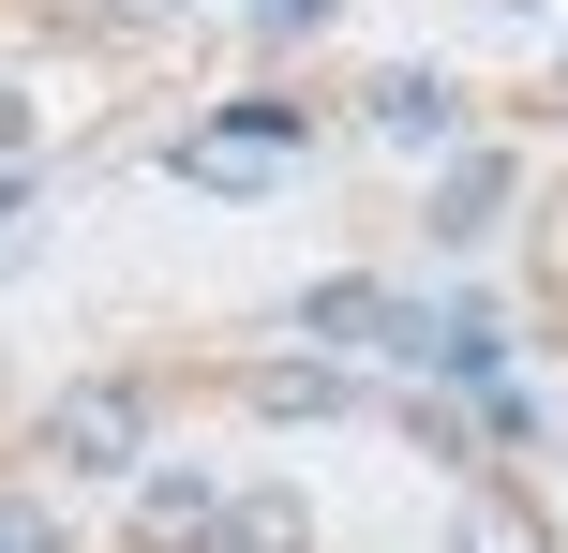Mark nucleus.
<instances>
[{
	"label": "nucleus",
	"mask_w": 568,
	"mask_h": 553,
	"mask_svg": "<svg viewBox=\"0 0 568 553\" xmlns=\"http://www.w3.org/2000/svg\"><path fill=\"white\" fill-rule=\"evenodd\" d=\"M0 150H30V105H16V90H0Z\"/></svg>",
	"instance_id": "obj_11"
},
{
	"label": "nucleus",
	"mask_w": 568,
	"mask_h": 553,
	"mask_svg": "<svg viewBox=\"0 0 568 553\" xmlns=\"http://www.w3.org/2000/svg\"><path fill=\"white\" fill-rule=\"evenodd\" d=\"M0 209H16V165H0Z\"/></svg>",
	"instance_id": "obj_13"
},
{
	"label": "nucleus",
	"mask_w": 568,
	"mask_h": 553,
	"mask_svg": "<svg viewBox=\"0 0 568 553\" xmlns=\"http://www.w3.org/2000/svg\"><path fill=\"white\" fill-rule=\"evenodd\" d=\"M494 209H509V150H464L434 195V239H494Z\"/></svg>",
	"instance_id": "obj_4"
},
{
	"label": "nucleus",
	"mask_w": 568,
	"mask_h": 553,
	"mask_svg": "<svg viewBox=\"0 0 568 553\" xmlns=\"http://www.w3.org/2000/svg\"><path fill=\"white\" fill-rule=\"evenodd\" d=\"M120 16H165V0H120Z\"/></svg>",
	"instance_id": "obj_12"
},
{
	"label": "nucleus",
	"mask_w": 568,
	"mask_h": 553,
	"mask_svg": "<svg viewBox=\"0 0 568 553\" xmlns=\"http://www.w3.org/2000/svg\"><path fill=\"white\" fill-rule=\"evenodd\" d=\"M374 329H404V315H389V285H359V269L300 299V345H374Z\"/></svg>",
	"instance_id": "obj_5"
},
{
	"label": "nucleus",
	"mask_w": 568,
	"mask_h": 553,
	"mask_svg": "<svg viewBox=\"0 0 568 553\" xmlns=\"http://www.w3.org/2000/svg\"><path fill=\"white\" fill-rule=\"evenodd\" d=\"M135 449H150V389L135 375H90V389L45 404V464L60 479H135Z\"/></svg>",
	"instance_id": "obj_1"
},
{
	"label": "nucleus",
	"mask_w": 568,
	"mask_h": 553,
	"mask_svg": "<svg viewBox=\"0 0 568 553\" xmlns=\"http://www.w3.org/2000/svg\"><path fill=\"white\" fill-rule=\"evenodd\" d=\"M255 404H270V419H344L359 389H344L329 359H300V375H255Z\"/></svg>",
	"instance_id": "obj_8"
},
{
	"label": "nucleus",
	"mask_w": 568,
	"mask_h": 553,
	"mask_svg": "<svg viewBox=\"0 0 568 553\" xmlns=\"http://www.w3.org/2000/svg\"><path fill=\"white\" fill-rule=\"evenodd\" d=\"M344 0H255V30H329Z\"/></svg>",
	"instance_id": "obj_10"
},
{
	"label": "nucleus",
	"mask_w": 568,
	"mask_h": 553,
	"mask_svg": "<svg viewBox=\"0 0 568 553\" xmlns=\"http://www.w3.org/2000/svg\"><path fill=\"white\" fill-rule=\"evenodd\" d=\"M449 120H464V90L434 75V60H404V75H374V135H389V150H449Z\"/></svg>",
	"instance_id": "obj_2"
},
{
	"label": "nucleus",
	"mask_w": 568,
	"mask_h": 553,
	"mask_svg": "<svg viewBox=\"0 0 568 553\" xmlns=\"http://www.w3.org/2000/svg\"><path fill=\"white\" fill-rule=\"evenodd\" d=\"M210 539H225V553H314V509H300V494L270 479V494H240V509H225Z\"/></svg>",
	"instance_id": "obj_6"
},
{
	"label": "nucleus",
	"mask_w": 568,
	"mask_h": 553,
	"mask_svg": "<svg viewBox=\"0 0 568 553\" xmlns=\"http://www.w3.org/2000/svg\"><path fill=\"white\" fill-rule=\"evenodd\" d=\"M210 524H225V494H210L195 464H165V479H135V539H165V553H180V539H210Z\"/></svg>",
	"instance_id": "obj_3"
},
{
	"label": "nucleus",
	"mask_w": 568,
	"mask_h": 553,
	"mask_svg": "<svg viewBox=\"0 0 568 553\" xmlns=\"http://www.w3.org/2000/svg\"><path fill=\"white\" fill-rule=\"evenodd\" d=\"M0 553H60V509L45 494H0Z\"/></svg>",
	"instance_id": "obj_9"
},
{
	"label": "nucleus",
	"mask_w": 568,
	"mask_h": 553,
	"mask_svg": "<svg viewBox=\"0 0 568 553\" xmlns=\"http://www.w3.org/2000/svg\"><path fill=\"white\" fill-rule=\"evenodd\" d=\"M449 553H554V539L524 524L509 494H464V509H449Z\"/></svg>",
	"instance_id": "obj_7"
}]
</instances>
